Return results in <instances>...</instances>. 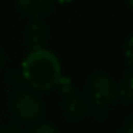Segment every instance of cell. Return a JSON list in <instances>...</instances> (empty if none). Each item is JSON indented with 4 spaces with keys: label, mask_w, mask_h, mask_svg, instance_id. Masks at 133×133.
Instances as JSON below:
<instances>
[{
    "label": "cell",
    "mask_w": 133,
    "mask_h": 133,
    "mask_svg": "<svg viewBox=\"0 0 133 133\" xmlns=\"http://www.w3.org/2000/svg\"><path fill=\"white\" fill-rule=\"evenodd\" d=\"M22 76L32 89L47 92L59 84L62 63L53 52L47 49H32L22 63Z\"/></svg>",
    "instance_id": "6da1fadb"
},
{
    "label": "cell",
    "mask_w": 133,
    "mask_h": 133,
    "mask_svg": "<svg viewBox=\"0 0 133 133\" xmlns=\"http://www.w3.org/2000/svg\"><path fill=\"white\" fill-rule=\"evenodd\" d=\"M89 96L97 106H107L117 99V84L106 73H95L89 80Z\"/></svg>",
    "instance_id": "7a4b0ae2"
},
{
    "label": "cell",
    "mask_w": 133,
    "mask_h": 133,
    "mask_svg": "<svg viewBox=\"0 0 133 133\" xmlns=\"http://www.w3.org/2000/svg\"><path fill=\"white\" fill-rule=\"evenodd\" d=\"M12 110L19 120L35 123L43 115V103L33 93L20 92L13 96Z\"/></svg>",
    "instance_id": "3957f363"
},
{
    "label": "cell",
    "mask_w": 133,
    "mask_h": 133,
    "mask_svg": "<svg viewBox=\"0 0 133 133\" xmlns=\"http://www.w3.org/2000/svg\"><path fill=\"white\" fill-rule=\"evenodd\" d=\"M89 104L87 100L83 96L77 95L75 92H70L66 95V100H64V113L69 119L72 120H80L84 115L87 113Z\"/></svg>",
    "instance_id": "277c9868"
},
{
    "label": "cell",
    "mask_w": 133,
    "mask_h": 133,
    "mask_svg": "<svg viewBox=\"0 0 133 133\" xmlns=\"http://www.w3.org/2000/svg\"><path fill=\"white\" fill-rule=\"evenodd\" d=\"M22 12L35 19H40L49 15L53 9L55 0H16Z\"/></svg>",
    "instance_id": "5b68a950"
},
{
    "label": "cell",
    "mask_w": 133,
    "mask_h": 133,
    "mask_svg": "<svg viewBox=\"0 0 133 133\" xmlns=\"http://www.w3.org/2000/svg\"><path fill=\"white\" fill-rule=\"evenodd\" d=\"M26 35L27 43L32 46V49H43L47 42V29L40 20H36L30 24Z\"/></svg>",
    "instance_id": "8992f818"
},
{
    "label": "cell",
    "mask_w": 133,
    "mask_h": 133,
    "mask_svg": "<svg viewBox=\"0 0 133 133\" xmlns=\"http://www.w3.org/2000/svg\"><path fill=\"white\" fill-rule=\"evenodd\" d=\"M117 95L123 99V102H133V70H127L123 75L117 86Z\"/></svg>",
    "instance_id": "52a82bcc"
},
{
    "label": "cell",
    "mask_w": 133,
    "mask_h": 133,
    "mask_svg": "<svg viewBox=\"0 0 133 133\" xmlns=\"http://www.w3.org/2000/svg\"><path fill=\"white\" fill-rule=\"evenodd\" d=\"M29 133H59V132L52 123H49V122H40V123L35 124L33 129Z\"/></svg>",
    "instance_id": "ba28073f"
},
{
    "label": "cell",
    "mask_w": 133,
    "mask_h": 133,
    "mask_svg": "<svg viewBox=\"0 0 133 133\" xmlns=\"http://www.w3.org/2000/svg\"><path fill=\"white\" fill-rule=\"evenodd\" d=\"M124 57H126L127 63L133 66V35L129 36V39L124 43Z\"/></svg>",
    "instance_id": "9c48e42d"
},
{
    "label": "cell",
    "mask_w": 133,
    "mask_h": 133,
    "mask_svg": "<svg viewBox=\"0 0 133 133\" xmlns=\"http://www.w3.org/2000/svg\"><path fill=\"white\" fill-rule=\"evenodd\" d=\"M2 133H29V132L23 130L20 126H17V124H9Z\"/></svg>",
    "instance_id": "30bf717a"
},
{
    "label": "cell",
    "mask_w": 133,
    "mask_h": 133,
    "mask_svg": "<svg viewBox=\"0 0 133 133\" xmlns=\"http://www.w3.org/2000/svg\"><path fill=\"white\" fill-rule=\"evenodd\" d=\"M123 133H133V120L130 122L129 124H127V127L124 129V132Z\"/></svg>",
    "instance_id": "8fae6325"
},
{
    "label": "cell",
    "mask_w": 133,
    "mask_h": 133,
    "mask_svg": "<svg viewBox=\"0 0 133 133\" xmlns=\"http://www.w3.org/2000/svg\"><path fill=\"white\" fill-rule=\"evenodd\" d=\"M3 63H4V56H3V52L0 50V70L3 67Z\"/></svg>",
    "instance_id": "7c38bea8"
},
{
    "label": "cell",
    "mask_w": 133,
    "mask_h": 133,
    "mask_svg": "<svg viewBox=\"0 0 133 133\" xmlns=\"http://www.w3.org/2000/svg\"><path fill=\"white\" fill-rule=\"evenodd\" d=\"M57 2H59V3H64V4H66V3H72L73 0H57Z\"/></svg>",
    "instance_id": "4fadbf2b"
},
{
    "label": "cell",
    "mask_w": 133,
    "mask_h": 133,
    "mask_svg": "<svg viewBox=\"0 0 133 133\" xmlns=\"http://www.w3.org/2000/svg\"><path fill=\"white\" fill-rule=\"evenodd\" d=\"M127 4L130 6V9L133 10V0H127Z\"/></svg>",
    "instance_id": "5bb4252c"
}]
</instances>
